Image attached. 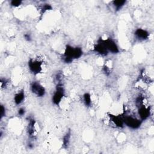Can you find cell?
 <instances>
[{
  "label": "cell",
  "mask_w": 154,
  "mask_h": 154,
  "mask_svg": "<svg viewBox=\"0 0 154 154\" xmlns=\"http://www.w3.org/2000/svg\"><path fill=\"white\" fill-rule=\"evenodd\" d=\"M6 116V108L4 105H1V120Z\"/></svg>",
  "instance_id": "ac0fdd59"
},
{
  "label": "cell",
  "mask_w": 154,
  "mask_h": 154,
  "mask_svg": "<svg viewBox=\"0 0 154 154\" xmlns=\"http://www.w3.org/2000/svg\"><path fill=\"white\" fill-rule=\"evenodd\" d=\"M22 3V1H19V0H12L10 2V5L13 7H19Z\"/></svg>",
  "instance_id": "e0dca14e"
},
{
  "label": "cell",
  "mask_w": 154,
  "mask_h": 154,
  "mask_svg": "<svg viewBox=\"0 0 154 154\" xmlns=\"http://www.w3.org/2000/svg\"><path fill=\"white\" fill-rule=\"evenodd\" d=\"M26 112V109L23 107H20L17 109V115L20 117H22L25 114Z\"/></svg>",
  "instance_id": "d6986e66"
},
{
  "label": "cell",
  "mask_w": 154,
  "mask_h": 154,
  "mask_svg": "<svg viewBox=\"0 0 154 154\" xmlns=\"http://www.w3.org/2000/svg\"><path fill=\"white\" fill-rule=\"evenodd\" d=\"M25 99V94L23 90H20L17 91L13 97V101L16 105H19L22 103Z\"/></svg>",
  "instance_id": "7c38bea8"
},
{
  "label": "cell",
  "mask_w": 154,
  "mask_h": 154,
  "mask_svg": "<svg viewBox=\"0 0 154 154\" xmlns=\"http://www.w3.org/2000/svg\"><path fill=\"white\" fill-rule=\"evenodd\" d=\"M123 117L125 125L132 129H137L139 128L142 123V121L138 117L133 115L124 114Z\"/></svg>",
  "instance_id": "7a4b0ae2"
},
{
  "label": "cell",
  "mask_w": 154,
  "mask_h": 154,
  "mask_svg": "<svg viewBox=\"0 0 154 154\" xmlns=\"http://www.w3.org/2000/svg\"><path fill=\"white\" fill-rule=\"evenodd\" d=\"M65 96V90L62 83L57 84L55 91L52 96V101L55 105H59Z\"/></svg>",
  "instance_id": "3957f363"
},
{
  "label": "cell",
  "mask_w": 154,
  "mask_h": 154,
  "mask_svg": "<svg viewBox=\"0 0 154 154\" xmlns=\"http://www.w3.org/2000/svg\"><path fill=\"white\" fill-rule=\"evenodd\" d=\"M108 117L109 121L116 127L119 128H122L124 127L125 124L123 122V116L114 115L112 114H108Z\"/></svg>",
  "instance_id": "30bf717a"
},
{
  "label": "cell",
  "mask_w": 154,
  "mask_h": 154,
  "mask_svg": "<svg viewBox=\"0 0 154 154\" xmlns=\"http://www.w3.org/2000/svg\"><path fill=\"white\" fill-rule=\"evenodd\" d=\"M102 42L106 48L109 53H111L113 54H116L119 52V46L116 43V42L111 38H100Z\"/></svg>",
  "instance_id": "8992f818"
},
{
  "label": "cell",
  "mask_w": 154,
  "mask_h": 154,
  "mask_svg": "<svg viewBox=\"0 0 154 154\" xmlns=\"http://www.w3.org/2000/svg\"><path fill=\"white\" fill-rule=\"evenodd\" d=\"M93 51L100 56H106L108 55L109 52L106 48L102 42L101 39L99 38L97 43L94 45L93 47Z\"/></svg>",
  "instance_id": "9c48e42d"
},
{
  "label": "cell",
  "mask_w": 154,
  "mask_h": 154,
  "mask_svg": "<svg viewBox=\"0 0 154 154\" xmlns=\"http://www.w3.org/2000/svg\"><path fill=\"white\" fill-rule=\"evenodd\" d=\"M27 146H28V147L29 149H32V148L34 147V144L32 143L31 142L29 143Z\"/></svg>",
  "instance_id": "7402d4cb"
},
{
  "label": "cell",
  "mask_w": 154,
  "mask_h": 154,
  "mask_svg": "<svg viewBox=\"0 0 154 154\" xmlns=\"http://www.w3.org/2000/svg\"><path fill=\"white\" fill-rule=\"evenodd\" d=\"M29 88L31 93L38 97H42L45 95V88L38 81H32L30 84Z\"/></svg>",
  "instance_id": "5b68a950"
},
{
  "label": "cell",
  "mask_w": 154,
  "mask_h": 154,
  "mask_svg": "<svg viewBox=\"0 0 154 154\" xmlns=\"http://www.w3.org/2000/svg\"><path fill=\"white\" fill-rule=\"evenodd\" d=\"M70 138H71V133L70 131H69L66 132V134L63 136V140H62V146L64 149H66L68 147L70 144Z\"/></svg>",
  "instance_id": "9a60e30c"
},
{
  "label": "cell",
  "mask_w": 154,
  "mask_h": 154,
  "mask_svg": "<svg viewBox=\"0 0 154 154\" xmlns=\"http://www.w3.org/2000/svg\"><path fill=\"white\" fill-rule=\"evenodd\" d=\"M83 54L82 49L79 46H72L71 45H66L64 53L62 55V60L64 63H71L74 60L78 59L82 57Z\"/></svg>",
  "instance_id": "6da1fadb"
},
{
  "label": "cell",
  "mask_w": 154,
  "mask_h": 154,
  "mask_svg": "<svg viewBox=\"0 0 154 154\" xmlns=\"http://www.w3.org/2000/svg\"><path fill=\"white\" fill-rule=\"evenodd\" d=\"M52 9V7L51 6V5L49 4H44L41 8V12L42 13H44L46 11L51 10Z\"/></svg>",
  "instance_id": "2e32d148"
},
{
  "label": "cell",
  "mask_w": 154,
  "mask_h": 154,
  "mask_svg": "<svg viewBox=\"0 0 154 154\" xmlns=\"http://www.w3.org/2000/svg\"><path fill=\"white\" fill-rule=\"evenodd\" d=\"M126 1L125 0H117L112 1V5L116 11H119L126 4Z\"/></svg>",
  "instance_id": "5bb4252c"
},
{
  "label": "cell",
  "mask_w": 154,
  "mask_h": 154,
  "mask_svg": "<svg viewBox=\"0 0 154 154\" xmlns=\"http://www.w3.org/2000/svg\"><path fill=\"white\" fill-rule=\"evenodd\" d=\"M26 131L28 135L30 138H34L37 135V123L34 119H29L26 127Z\"/></svg>",
  "instance_id": "52a82bcc"
},
{
  "label": "cell",
  "mask_w": 154,
  "mask_h": 154,
  "mask_svg": "<svg viewBox=\"0 0 154 154\" xmlns=\"http://www.w3.org/2000/svg\"><path fill=\"white\" fill-rule=\"evenodd\" d=\"M82 102L85 106L90 107L92 105V99L91 96L89 93H85L82 96Z\"/></svg>",
  "instance_id": "4fadbf2b"
},
{
  "label": "cell",
  "mask_w": 154,
  "mask_h": 154,
  "mask_svg": "<svg viewBox=\"0 0 154 154\" xmlns=\"http://www.w3.org/2000/svg\"><path fill=\"white\" fill-rule=\"evenodd\" d=\"M138 108V118L141 120H145L147 119L150 115V108L149 106H146L145 104L141 105Z\"/></svg>",
  "instance_id": "ba28073f"
},
{
  "label": "cell",
  "mask_w": 154,
  "mask_h": 154,
  "mask_svg": "<svg viewBox=\"0 0 154 154\" xmlns=\"http://www.w3.org/2000/svg\"><path fill=\"white\" fill-rule=\"evenodd\" d=\"M23 38L24 39L27 41V42H31L32 40V37H31V34H29V32H26V33H25L23 34Z\"/></svg>",
  "instance_id": "44dd1931"
},
{
  "label": "cell",
  "mask_w": 154,
  "mask_h": 154,
  "mask_svg": "<svg viewBox=\"0 0 154 154\" xmlns=\"http://www.w3.org/2000/svg\"><path fill=\"white\" fill-rule=\"evenodd\" d=\"M150 35L149 32L143 28H137L135 30L134 36L135 38L139 41H144L149 38Z\"/></svg>",
  "instance_id": "8fae6325"
},
{
  "label": "cell",
  "mask_w": 154,
  "mask_h": 154,
  "mask_svg": "<svg viewBox=\"0 0 154 154\" xmlns=\"http://www.w3.org/2000/svg\"><path fill=\"white\" fill-rule=\"evenodd\" d=\"M28 67L32 74L37 75L43 71V62L38 59L30 58L28 62Z\"/></svg>",
  "instance_id": "277c9868"
},
{
  "label": "cell",
  "mask_w": 154,
  "mask_h": 154,
  "mask_svg": "<svg viewBox=\"0 0 154 154\" xmlns=\"http://www.w3.org/2000/svg\"><path fill=\"white\" fill-rule=\"evenodd\" d=\"M102 70H103L104 74H105V75H106V76H108V75L110 74V73H111L110 68H109L108 66H106V65H105V66H103Z\"/></svg>",
  "instance_id": "ffe728a7"
}]
</instances>
